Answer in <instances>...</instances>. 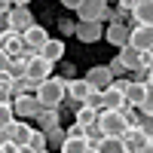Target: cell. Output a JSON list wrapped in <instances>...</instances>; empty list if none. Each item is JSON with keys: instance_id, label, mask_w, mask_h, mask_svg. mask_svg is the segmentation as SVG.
I'll return each mask as SVG.
<instances>
[{"instance_id": "1", "label": "cell", "mask_w": 153, "mask_h": 153, "mask_svg": "<svg viewBox=\"0 0 153 153\" xmlns=\"http://www.w3.org/2000/svg\"><path fill=\"white\" fill-rule=\"evenodd\" d=\"M34 98L40 101L43 110H58L65 101V76H49L34 89Z\"/></svg>"}, {"instance_id": "2", "label": "cell", "mask_w": 153, "mask_h": 153, "mask_svg": "<svg viewBox=\"0 0 153 153\" xmlns=\"http://www.w3.org/2000/svg\"><path fill=\"white\" fill-rule=\"evenodd\" d=\"M95 126H98V132L104 135V138H123L126 132L132 129L123 110H98V120H95Z\"/></svg>"}, {"instance_id": "3", "label": "cell", "mask_w": 153, "mask_h": 153, "mask_svg": "<svg viewBox=\"0 0 153 153\" xmlns=\"http://www.w3.org/2000/svg\"><path fill=\"white\" fill-rule=\"evenodd\" d=\"M49 76H52V65H49L40 52H37L34 58H28V65H25V80H28L34 89L40 86L43 80H49Z\"/></svg>"}, {"instance_id": "4", "label": "cell", "mask_w": 153, "mask_h": 153, "mask_svg": "<svg viewBox=\"0 0 153 153\" xmlns=\"http://www.w3.org/2000/svg\"><path fill=\"white\" fill-rule=\"evenodd\" d=\"M6 25H9V34H25L34 25V16H31V9L28 6H9V12H6Z\"/></svg>"}, {"instance_id": "5", "label": "cell", "mask_w": 153, "mask_h": 153, "mask_svg": "<svg viewBox=\"0 0 153 153\" xmlns=\"http://www.w3.org/2000/svg\"><path fill=\"white\" fill-rule=\"evenodd\" d=\"M117 58H120V65L126 71H132V74H144L147 71V52H141V49H135V46H123Z\"/></svg>"}, {"instance_id": "6", "label": "cell", "mask_w": 153, "mask_h": 153, "mask_svg": "<svg viewBox=\"0 0 153 153\" xmlns=\"http://www.w3.org/2000/svg\"><path fill=\"white\" fill-rule=\"evenodd\" d=\"M43 107L40 101H37L34 95H16L12 98V113H16V120H28V117H37Z\"/></svg>"}, {"instance_id": "7", "label": "cell", "mask_w": 153, "mask_h": 153, "mask_svg": "<svg viewBox=\"0 0 153 153\" xmlns=\"http://www.w3.org/2000/svg\"><path fill=\"white\" fill-rule=\"evenodd\" d=\"M3 129H6V138H9L16 147H28L31 135H34V129H31L25 120H12V123H6V126H3Z\"/></svg>"}, {"instance_id": "8", "label": "cell", "mask_w": 153, "mask_h": 153, "mask_svg": "<svg viewBox=\"0 0 153 153\" xmlns=\"http://www.w3.org/2000/svg\"><path fill=\"white\" fill-rule=\"evenodd\" d=\"M74 37H76V40H83V43H95V40L104 37V25H101V22H76Z\"/></svg>"}, {"instance_id": "9", "label": "cell", "mask_w": 153, "mask_h": 153, "mask_svg": "<svg viewBox=\"0 0 153 153\" xmlns=\"http://www.w3.org/2000/svg\"><path fill=\"white\" fill-rule=\"evenodd\" d=\"M129 46L141 49V52H150V49H153V28H147V25H135V28L129 31Z\"/></svg>"}, {"instance_id": "10", "label": "cell", "mask_w": 153, "mask_h": 153, "mask_svg": "<svg viewBox=\"0 0 153 153\" xmlns=\"http://www.w3.org/2000/svg\"><path fill=\"white\" fill-rule=\"evenodd\" d=\"M104 9H107V0H83L76 6V16H80V22H101Z\"/></svg>"}, {"instance_id": "11", "label": "cell", "mask_w": 153, "mask_h": 153, "mask_svg": "<svg viewBox=\"0 0 153 153\" xmlns=\"http://www.w3.org/2000/svg\"><path fill=\"white\" fill-rule=\"evenodd\" d=\"M123 144H126V150H129V153H141V150L150 144V135L141 129V126H132V129L123 135Z\"/></svg>"}, {"instance_id": "12", "label": "cell", "mask_w": 153, "mask_h": 153, "mask_svg": "<svg viewBox=\"0 0 153 153\" xmlns=\"http://www.w3.org/2000/svg\"><path fill=\"white\" fill-rule=\"evenodd\" d=\"M86 83L95 89V92H104V89L113 83V74L107 71V65H98V68H89V74H86Z\"/></svg>"}, {"instance_id": "13", "label": "cell", "mask_w": 153, "mask_h": 153, "mask_svg": "<svg viewBox=\"0 0 153 153\" xmlns=\"http://www.w3.org/2000/svg\"><path fill=\"white\" fill-rule=\"evenodd\" d=\"M129 31H132V28H126L123 22H113V25L104 28V40H107L110 46L123 49V46H129Z\"/></svg>"}, {"instance_id": "14", "label": "cell", "mask_w": 153, "mask_h": 153, "mask_svg": "<svg viewBox=\"0 0 153 153\" xmlns=\"http://www.w3.org/2000/svg\"><path fill=\"white\" fill-rule=\"evenodd\" d=\"M22 40H25V46H28V49L40 52V49H43V43L49 40V34H46V28H43V25H31V28L22 34Z\"/></svg>"}, {"instance_id": "15", "label": "cell", "mask_w": 153, "mask_h": 153, "mask_svg": "<svg viewBox=\"0 0 153 153\" xmlns=\"http://www.w3.org/2000/svg\"><path fill=\"white\" fill-rule=\"evenodd\" d=\"M123 107H126V95L110 83L104 92H101V110H123Z\"/></svg>"}, {"instance_id": "16", "label": "cell", "mask_w": 153, "mask_h": 153, "mask_svg": "<svg viewBox=\"0 0 153 153\" xmlns=\"http://www.w3.org/2000/svg\"><path fill=\"white\" fill-rule=\"evenodd\" d=\"M89 92H92V86L86 80H65V95L74 101V104H83Z\"/></svg>"}, {"instance_id": "17", "label": "cell", "mask_w": 153, "mask_h": 153, "mask_svg": "<svg viewBox=\"0 0 153 153\" xmlns=\"http://www.w3.org/2000/svg\"><path fill=\"white\" fill-rule=\"evenodd\" d=\"M126 104L129 107H141V101H144V95H147V83L144 80H129V86H126Z\"/></svg>"}, {"instance_id": "18", "label": "cell", "mask_w": 153, "mask_h": 153, "mask_svg": "<svg viewBox=\"0 0 153 153\" xmlns=\"http://www.w3.org/2000/svg\"><path fill=\"white\" fill-rule=\"evenodd\" d=\"M132 16H135V25H147V28H153V0H135Z\"/></svg>"}, {"instance_id": "19", "label": "cell", "mask_w": 153, "mask_h": 153, "mask_svg": "<svg viewBox=\"0 0 153 153\" xmlns=\"http://www.w3.org/2000/svg\"><path fill=\"white\" fill-rule=\"evenodd\" d=\"M40 55L49 61V65L61 61V58H65V40H52V37H49V40L43 43V49H40Z\"/></svg>"}, {"instance_id": "20", "label": "cell", "mask_w": 153, "mask_h": 153, "mask_svg": "<svg viewBox=\"0 0 153 153\" xmlns=\"http://www.w3.org/2000/svg\"><path fill=\"white\" fill-rule=\"evenodd\" d=\"M95 150L98 153H129L126 144H123V138H101V141L95 144Z\"/></svg>"}, {"instance_id": "21", "label": "cell", "mask_w": 153, "mask_h": 153, "mask_svg": "<svg viewBox=\"0 0 153 153\" xmlns=\"http://www.w3.org/2000/svg\"><path fill=\"white\" fill-rule=\"evenodd\" d=\"M89 147L92 144H89L86 138H65V144L58 147V153H86Z\"/></svg>"}, {"instance_id": "22", "label": "cell", "mask_w": 153, "mask_h": 153, "mask_svg": "<svg viewBox=\"0 0 153 153\" xmlns=\"http://www.w3.org/2000/svg\"><path fill=\"white\" fill-rule=\"evenodd\" d=\"M37 123H40V132L58 129V110H40L37 113Z\"/></svg>"}, {"instance_id": "23", "label": "cell", "mask_w": 153, "mask_h": 153, "mask_svg": "<svg viewBox=\"0 0 153 153\" xmlns=\"http://www.w3.org/2000/svg\"><path fill=\"white\" fill-rule=\"evenodd\" d=\"M95 120H98V110L86 107V104H80V107H76V126L89 129V126H95Z\"/></svg>"}, {"instance_id": "24", "label": "cell", "mask_w": 153, "mask_h": 153, "mask_svg": "<svg viewBox=\"0 0 153 153\" xmlns=\"http://www.w3.org/2000/svg\"><path fill=\"white\" fill-rule=\"evenodd\" d=\"M28 147H31L34 153H46V147H49V144H46V135H43L40 129H34V135H31V141H28Z\"/></svg>"}, {"instance_id": "25", "label": "cell", "mask_w": 153, "mask_h": 153, "mask_svg": "<svg viewBox=\"0 0 153 153\" xmlns=\"http://www.w3.org/2000/svg\"><path fill=\"white\" fill-rule=\"evenodd\" d=\"M43 135H46V144H52V147H61V144H65V138H68V132L61 129V126L52 129V132H43Z\"/></svg>"}, {"instance_id": "26", "label": "cell", "mask_w": 153, "mask_h": 153, "mask_svg": "<svg viewBox=\"0 0 153 153\" xmlns=\"http://www.w3.org/2000/svg\"><path fill=\"white\" fill-rule=\"evenodd\" d=\"M16 120V113H12V101H0V129H3L6 123Z\"/></svg>"}, {"instance_id": "27", "label": "cell", "mask_w": 153, "mask_h": 153, "mask_svg": "<svg viewBox=\"0 0 153 153\" xmlns=\"http://www.w3.org/2000/svg\"><path fill=\"white\" fill-rule=\"evenodd\" d=\"M25 65H28L25 58H12V65H9L6 76H12V80H19V76H25Z\"/></svg>"}, {"instance_id": "28", "label": "cell", "mask_w": 153, "mask_h": 153, "mask_svg": "<svg viewBox=\"0 0 153 153\" xmlns=\"http://www.w3.org/2000/svg\"><path fill=\"white\" fill-rule=\"evenodd\" d=\"M138 110H141L144 117H153V86H147V95H144V101H141Z\"/></svg>"}, {"instance_id": "29", "label": "cell", "mask_w": 153, "mask_h": 153, "mask_svg": "<svg viewBox=\"0 0 153 153\" xmlns=\"http://www.w3.org/2000/svg\"><path fill=\"white\" fill-rule=\"evenodd\" d=\"M83 104H86V107H92V110H101V92H95V89H92V92L86 95Z\"/></svg>"}, {"instance_id": "30", "label": "cell", "mask_w": 153, "mask_h": 153, "mask_svg": "<svg viewBox=\"0 0 153 153\" xmlns=\"http://www.w3.org/2000/svg\"><path fill=\"white\" fill-rule=\"evenodd\" d=\"M101 22H107V25H113V22H120V9H113V6H107V9H104V16H101Z\"/></svg>"}, {"instance_id": "31", "label": "cell", "mask_w": 153, "mask_h": 153, "mask_svg": "<svg viewBox=\"0 0 153 153\" xmlns=\"http://www.w3.org/2000/svg\"><path fill=\"white\" fill-rule=\"evenodd\" d=\"M9 65H12V58L3 52V46H0V74H6V71H9Z\"/></svg>"}, {"instance_id": "32", "label": "cell", "mask_w": 153, "mask_h": 153, "mask_svg": "<svg viewBox=\"0 0 153 153\" xmlns=\"http://www.w3.org/2000/svg\"><path fill=\"white\" fill-rule=\"evenodd\" d=\"M58 28H61V31H65V34L71 37V34H74V28H76V22H68V19H61V25H58Z\"/></svg>"}, {"instance_id": "33", "label": "cell", "mask_w": 153, "mask_h": 153, "mask_svg": "<svg viewBox=\"0 0 153 153\" xmlns=\"http://www.w3.org/2000/svg\"><path fill=\"white\" fill-rule=\"evenodd\" d=\"M80 3H83V0H61V6H68V9H76Z\"/></svg>"}, {"instance_id": "34", "label": "cell", "mask_w": 153, "mask_h": 153, "mask_svg": "<svg viewBox=\"0 0 153 153\" xmlns=\"http://www.w3.org/2000/svg\"><path fill=\"white\" fill-rule=\"evenodd\" d=\"M144 74H147V80H144V83H147V86H153V68H147Z\"/></svg>"}, {"instance_id": "35", "label": "cell", "mask_w": 153, "mask_h": 153, "mask_svg": "<svg viewBox=\"0 0 153 153\" xmlns=\"http://www.w3.org/2000/svg\"><path fill=\"white\" fill-rule=\"evenodd\" d=\"M9 12V3H3V0H0V16H6Z\"/></svg>"}, {"instance_id": "36", "label": "cell", "mask_w": 153, "mask_h": 153, "mask_svg": "<svg viewBox=\"0 0 153 153\" xmlns=\"http://www.w3.org/2000/svg\"><path fill=\"white\" fill-rule=\"evenodd\" d=\"M147 68H153V49L147 52Z\"/></svg>"}, {"instance_id": "37", "label": "cell", "mask_w": 153, "mask_h": 153, "mask_svg": "<svg viewBox=\"0 0 153 153\" xmlns=\"http://www.w3.org/2000/svg\"><path fill=\"white\" fill-rule=\"evenodd\" d=\"M144 153H153V138H150V144L144 147Z\"/></svg>"}, {"instance_id": "38", "label": "cell", "mask_w": 153, "mask_h": 153, "mask_svg": "<svg viewBox=\"0 0 153 153\" xmlns=\"http://www.w3.org/2000/svg\"><path fill=\"white\" fill-rule=\"evenodd\" d=\"M31 3V0H16V6H28Z\"/></svg>"}, {"instance_id": "39", "label": "cell", "mask_w": 153, "mask_h": 153, "mask_svg": "<svg viewBox=\"0 0 153 153\" xmlns=\"http://www.w3.org/2000/svg\"><path fill=\"white\" fill-rule=\"evenodd\" d=\"M3 3H16V0H3Z\"/></svg>"}, {"instance_id": "40", "label": "cell", "mask_w": 153, "mask_h": 153, "mask_svg": "<svg viewBox=\"0 0 153 153\" xmlns=\"http://www.w3.org/2000/svg\"><path fill=\"white\" fill-rule=\"evenodd\" d=\"M107 3H110V0H107Z\"/></svg>"}, {"instance_id": "41", "label": "cell", "mask_w": 153, "mask_h": 153, "mask_svg": "<svg viewBox=\"0 0 153 153\" xmlns=\"http://www.w3.org/2000/svg\"><path fill=\"white\" fill-rule=\"evenodd\" d=\"M16 153H19V150H16Z\"/></svg>"}, {"instance_id": "42", "label": "cell", "mask_w": 153, "mask_h": 153, "mask_svg": "<svg viewBox=\"0 0 153 153\" xmlns=\"http://www.w3.org/2000/svg\"><path fill=\"white\" fill-rule=\"evenodd\" d=\"M141 153H144V150H141Z\"/></svg>"}]
</instances>
